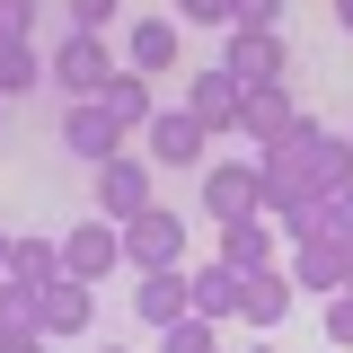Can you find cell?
I'll return each mask as SVG.
<instances>
[{
	"label": "cell",
	"instance_id": "cell-1",
	"mask_svg": "<svg viewBox=\"0 0 353 353\" xmlns=\"http://www.w3.org/2000/svg\"><path fill=\"white\" fill-rule=\"evenodd\" d=\"M345 239L327 230V203L301 221V230H283V274H292V292L301 301H327V292H345Z\"/></svg>",
	"mask_w": 353,
	"mask_h": 353
},
{
	"label": "cell",
	"instance_id": "cell-2",
	"mask_svg": "<svg viewBox=\"0 0 353 353\" xmlns=\"http://www.w3.org/2000/svg\"><path fill=\"white\" fill-rule=\"evenodd\" d=\"M44 80L62 88V97H97V88L115 80V44H106V36H88V27H71V36L44 53Z\"/></svg>",
	"mask_w": 353,
	"mask_h": 353
},
{
	"label": "cell",
	"instance_id": "cell-3",
	"mask_svg": "<svg viewBox=\"0 0 353 353\" xmlns=\"http://www.w3.org/2000/svg\"><path fill=\"white\" fill-rule=\"evenodd\" d=\"M124 141H132V124L106 106V97H71V106H62V150H71V159L97 168V159H115Z\"/></svg>",
	"mask_w": 353,
	"mask_h": 353
},
{
	"label": "cell",
	"instance_id": "cell-4",
	"mask_svg": "<svg viewBox=\"0 0 353 353\" xmlns=\"http://www.w3.org/2000/svg\"><path fill=\"white\" fill-rule=\"evenodd\" d=\"M124 230V265L132 274H150V265H185V221L168 212V203H141L132 221H115Z\"/></svg>",
	"mask_w": 353,
	"mask_h": 353
},
{
	"label": "cell",
	"instance_id": "cell-5",
	"mask_svg": "<svg viewBox=\"0 0 353 353\" xmlns=\"http://www.w3.org/2000/svg\"><path fill=\"white\" fill-rule=\"evenodd\" d=\"M150 150H115V159H97V212L106 221H132L141 203H159V185H150Z\"/></svg>",
	"mask_w": 353,
	"mask_h": 353
},
{
	"label": "cell",
	"instance_id": "cell-6",
	"mask_svg": "<svg viewBox=\"0 0 353 353\" xmlns=\"http://www.w3.org/2000/svg\"><path fill=\"white\" fill-rule=\"evenodd\" d=\"M203 212H212V230L239 212H265V159H212L203 168Z\"/></svg>",
	"mask_w": 353,
	"mask_h": 353
},
{
	"label": "cell",
	"instance_id": "cell-7",
	"mask_svg": "<svg viewBox=\"0 0 353 353\" xmlns=\"http://www.w3.org/2000/svg\"><path fill=\"white\" fill-rule=\"evenodd\" d=\"M141 141H150V168H203V150H212V132L194 124V115H185V106H159V115H150V124H141Z\"/></svg>",
	"mask_w": 353,
	"mask_h": 353
},
{
	"label": "cell",
	"instance_id": "cell-8",
	"mask_svg": "<svg viewBox=\"0 0 353 353\" xmlns=\"http://www.w3.org/2000/svg\"><path fill=\"white\" fill-rule=\"evenodd\" d=\"M292 309H301V292H292L283 256H274V265H248V274H239V318H248L256 336H274V327H283Z\"/></svg>",
	"mask_w": 353,
	"mask_h": 353
},
{
	"label": "cell",
	"instance_id": "cell-9",
	"mask_svg": "<svg viewBox=\"0 0 353 353\" xmlns=\"http://www.w3.org/2000/svg\"><path fill=\"white\" fill-rule=\"evenodd\" d=\"M176 106H185V115H194V124L212 132H239V80H230V71H221V62H203V71H185V88H176Z\"/></svg>",
	"mask_w": 353,
	"mask_h": 353
},
{
	"label": "cell",
	"instance_id": "cell-10",
	"mask_svg": "<svg viewBox=\"0 0 353 353\" xmlns=\"http://www.w3.org/2000/svg\"><path fill=\"white\" fill-rule=\"evenodd\" d=\"M115 265H124V230H115L106 212H88L80 230L62 239V274H80V283H106Z\"/></svg>",
	"mask_w": 353,
	"mask_h": 353
},
{
	"label": "cell",
	"instance_id": "cell-11",
	"mask_svg": "<svg viewBox=\"0 0 353 353\" xmlns=\"http://www.w3.org/2000/svg\"><path fill=\"white\" fill-rule=\"evenodd\" d=\"M221 71H230V80L239 88H256V80H283V36H274V27H221Z\"/></svg>",
	"mask_w": 353,
	"mask_h": 353
},
{
	"label": "cell",
	"instance_id": "cell-12",
	"mask_svg": "<svg viewBox=\"0 0 353 353\" xmlns=\"http://www.w3.org/2000/svg\"><path fill=\"white\" fill-rule=\"evenodd\" d=\"M194 309V292H185V265H150L141 283H132V318L141 327H176Z\"/></svg>",
	"mask_w": 353,
	"mask_h": 353
},
{
	"label": "cell",
	"instance_id": "cell-13",
	"mask_svg": "<svg viewBox=\"0 0 353 353\" xmlns=\"http://www.w3.org/2000/svg\"><path fill=\"white\" fill-rule=\"evenodd\" d=\"M292 115H301V97H292V80H256V88H239V132H248V141H274V132L292 124Z\"/></svg>",
	"mask_w": 353,
	"mask_h": 353
},
{
	"label": "cell",
	"instance_id": "cell-14",
	"mask_svg": "<svg viewBox=\"0 0 353 353\" xmlns=\"http://www.w3.org/2000/svg\"><path fill=\"white\" fill-rule=\"evenodd\" d=\"M283 256V230L265 212H239V221H221V265L230 274H248V265H274Z\"/></svg>",
	"mask_w": 353,
	"mask_h": 353
},
{
	"label": "cell",
	"instance_id": "cell-15",
	"mask_svg": "<svg viewBox=\"0 0 353 353\" xmlns=\"http://www.w3.org/2000/svg\"><path fill=\"white\" fill-rule=\"evenodd\" d=\"M44 336H88V318H97V283H80V274H62V283H44Z\"/></svg>",
	"mask_w": 353,
	"mask_h": 353
},
{
	"label": "cell",
	"instance_id": "cell-16",
	"mask_svg": "<svg viewBox=\"0 0 353 353\" xmlns=\"http://www.w3.org/2000/svg\"><path fill=\"white\" fill-rule=\"evenodd\" d=\"M176 44H185V36H176V18H132V27H124V62L159 80V71H176Z\"/></svg>",
	"mask_w": 353,
	"mask_h": 353
},
{
	"label": "cell",
	"instance_id": "cell-17",
	"mask_svg": "<svg viewBox=\"0 0 353 353\" xmlns=\"http://www.w3.org/2000/svg\"><path fill=\"white\" fill-rule=\"evenodd\" d=\"M97 97H106V106H115V115H124L132 132H141L150 115H159V88H150V71H132V62H115V80L97 88Z\"/></svg>",
	"mask_w": 353,
	"mask_h": 353
},
{
	"label": "cell",
	"instance_id": "cell-18",
	"mask_svg": "<svg viewBox=\"0 0 353 353\" xmlns=\"http://www.w3.org/2000/svg\"><path fill=\"white\" fill-rule=\"evenodd\" d=\"M185 292H194V309H203V318H239V274H230V265H185Z\"/></svg>",
	"mask_w": 353,
	"mask_h": 353
},
{
	"label": "cell",
	"instance_id": "cell-19",
	"mask_svg": "<svg viewBox=\"0 0 353 353\" xmlns=\"http://www.w3.org/2000/svg\"><path fill=\"white\" fill-rule=\"evenodd\" d=\"M36 283H18V274H0V345H18V336H44V318H36Z\"/></svg>",
	"mask_w": 353,
	"mask_h": 353
},
{
	"label": "cell",
	"instance_id": "cell-20",
	"mask_svg": "<svg viewBox=\"0 0 353 353\" xmlns=\"http://www.w3.org/2000/svg\"><path fill=\"white\" fill-rule=\"evenodd\" d=\"M36 80H44V53H36V36H0V97H27Z\"/></svg>",
	"mask_w": 353,
	"mask_h": 353
},
{
	"label": "cell",
	"instance_id": "cell-21",
	"mask_svg": "<svg viewBox=\"0 0 353 353\" xmlns=\"http://www.w3.org/2000/svg\"><path fill=\"white\" fill-rule=\"evenodd\" d=\"M9 274H18V283H62V239H18V248H9Z\"/></svg>",
	"mask_w": 353,
	"mask_h": 353
},
{
	"label": "cell",
	"instance_id": "cell-22",
	"mask_svg": "<svg viewBox=\"0 0 353 353\" xmlns=\"http://www.w3.org/2000/svg\"><path fill=\"white\" fill-rule=\"evenodd\" d=\"M159 353H221V318H203V309H185L176 327H159Z\"/></svg>",
	"mask_w": 353,
	"mask_h": 353
},
{
	"label": "cell",
	"instance_id": "cell-23",
	"mask_svg": "<svg viewBox=\"0 0 353 353\" xmlns=\"http://www.w3.org/2000/svg\"><path fill=\"white\" fill-rule=\"evenodd\" d=\"M318 327H327L336 345H353V283H345V292H327V301H318Z\"/></svg>",
	"mask_w": 353,
	"mask_h": 353
},
{
	"label": "cell",
	"instance_id": "cell-24",
	"mask_svg": "<svg viewBox=\"0 0 353 353\" xmlns=\"http://www.w3.org/2000/svg\"><path fill=\"white\" fill-rule=\"evenodd\" d=\"M124 18V0H71V27H88V36H106Z\"/></svg>",
	"mask_w": 353,
	"mask_h": 353
},
{
	"label": "cell",
	"instance_id": "cell-25",
	"mask_svg": "<svg viewBox=\"0 0 353 353\" xmlns=\"http://www.w3.org/2000/svg\"><path fill=\"white\" fill-rule=\"evenodd\" d=\"M230 9H239V0H176L185 27H230Z\"/></svg>",
	"mask_w": 353,
	"mask_h": 353
},
{
	"label": "cell",
	"instance_id": "cell-26",
	"mask_svg": "<svg viewBox=\"0 0 353 353\" xmlns=\"http://www.w3.org/2000/svg\"><path fill=\"white\" fill-rule=\"evenodd\" d=\"M0 36H36V0H0Z\"/></svg>",
	"mask_w": 353,
	"mask_h": 353
},
{
	"label": "cell",
	"instance_id": "cell-27",
	"mask_svg": "<svg viewBox=\"0 0 353 353\" xmlns=\"http://www.w3.org/2000/svg\"><path fill=\"white\" fill-rule=\"evenodd\" d=\"M274 18H283V0H239L230 9V27H274Z\"/></svg>",
	"mask_w": 353,
	"mask_h": 353
},
{
	"label": "cell",
	"instance_id": "cell-28",
	"mask_svg": "<svg viewBox=\"0 0 353 353\" xmlns=\"http://www.w3.org/2000/svg\"><path fill=\"white\" fill-rule=\"evenodd\" d=\"M327 230H336V239L353 248V185H345V194H327Z\"/></svg>",
	"mask_w": 353,
	"mask_h": 353
},
{
	"label": "cell",
	"instance_id": "cell-29",
	"mask_svg": "<svg viewBox=\"0 0 353 353\" xmlns=\"http://www.w3.org/2000/svg\"><path fill=\"white\" fill-rule=\"evenodd\" d=\"M44 345H53V336H18V345H0V353H44Z\"/></svg>",
	"mask_w": 353,
	"mask_h": 353
},
{
	"label": "cell",
	"instance_id": "cell-30",
	"mask_svg": "<svg viewBox=\"0 0 353 353\" xmlns=\"http://www.w3.org/2000/svg\"><path fill=\"white\" fill-rule=\"evenodd\" d=\"M336 27H345V36H353V0H336Z\"/></svg>",
	"mask_w": 353,
	"mask_h": 353
},
{
	"label": "cell",
	"instance_id": "cell-31",
	"mask_svg": "<svg viewBox=\"0 0 353 353\" xmlns=\"http://www.w3.org/2000/svg\"><path fill=\"white\" fill-rule=\"evenodd\" d=\"M9 248H18V239H9V230H0V274H9Z\"/></svg>",
	"mask_w": 353,
	"mask_h": 353
},
{
	"label": "cell",
	"instance_id": "cell-32",
	"mask_svg": "<svg viewBox=\"0 0 353 353\" xmlns=\"http://www.w3.org/2000/svg\"><path fill=\"white\" fill-rule=\"evenodd\" d=\"M97 353H132V345H97Z\"/></svg>",
	"mask_w": 353,
	"mask_h": 353
},
{
	"label": "cell",
	"instance_id": "cell-33",
	"mask_svg": "<svg viewBox=\"0 0 353 353\" xmlns=\"http://www.w3.org/2000/svg\"><path fill=\"white\" fill-rule=\"evenodd\" d=\"M345 283H353V256H345Z\"/></svg>",
	"mask_w": 353,
	"mask_h": 353
},
{
	"label": "cell",
	"instance_id": "cell-34",
	"mask_svg": "<svg viewBox=\"0 0 353 353\" xmlns=\"http://www.w3.org/2000/svg\"><path fill=\"white\" fill-rule=\"evenodd\" d=\"M248 353H274V345H248Z\"/></svg>",
	"mask_w": 353,
	"mask_h": 353
},
{
	"label": "cell",
	"instance_id": "cell-35",
	"mask_svg": "<svg viewBox=\"0 0 353 353\" xmlns=\"http://www.w3.org/2000/svg\"><path fill=\"white\" fill-rule=\"evenodd\" d=\"M0 106H9V97H0Z\"/></svg>",
	"mask_w": 353,
	"mask_h": 353
},
{
	"label": "cell",
	"instance_id": "cell-36",
	"mask_svg": "<svg viewBox=\"0 0 353 353\" xmlns=\"http://www.w3.org/2000/svg\"><path fill=\"white\" fill-rule=\"evenodd\" d=\"M345 141H353V132H345Z\"/></svg>",
	"mask_w": 353,
	"mask_h": 353
}]
</instances>
